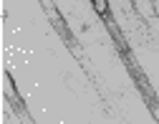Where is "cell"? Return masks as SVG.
<instances>
[{"mask_svg": "<svg viewBox=\"0 0 159 124\" xmlns=\"http://www.w3.org/2000/svg\"><path fill=\"white\" fill-rule=\"evenodd\" d=\"M149 112H152V117L159 122V104H157V101H152V104H149Z\"/></svg>", "mask_w": 159, "mask_h": 124, "instance_id": "cell-2", "label": "cell"}, {"mask_svg": "<svg viewBox=\"0 0 159 124\" xmlns=\"http://www.w3.org/2000/svg\"><path fill=\"white\" fill-rule=\"evenodd\" d=\"M91 3H93V10L101 18H109V0H91Z\"/></svg>", "mask_w": 159, "mask_h": 124, "instance_id": "cell-1", "label": "cell"}]
</instances>
